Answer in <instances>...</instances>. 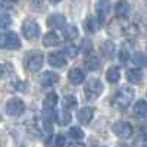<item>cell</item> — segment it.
<instances>
[{"mask_svg": "<svg viewBox=\"0 0 147 147\" xmlns=\"http://www.w3.org/2000/svg\"><path fill=\"white\" fill-rule=\"evenodd\" d=\"M134 99V90L131 87H122L118 90V93L115 94V99H113V103L116 107L119 109H125L131 105Z\"/></svg>", "mask_w": 147, "mask_h": 147, "instance_id": "1", "label": "cell"}, {"mask_svg": "<svg viewBox=\"0 0 147 147\" xmlns=\"http://www.w3.org/2000/svg\"><path fill=\"white\" fill-rule=\"evenodd\" d=\"M21 47V40L15 32H0V49L18 50Z\"/></svg>", "mask_w": 147, "mask_h": 147, "instance_id": "2", "label": "cell"}, {"mask_svg": "<svg viewBox=\"0 0 147 147\" xmlns=\"http://www.w3.org/2000/svg\"><path fill=\"white\" fill-rule=\"evenodd\" d=\"M24 110H25V105L21 99L18 97H13V99L7 100L6 103V113L10 115V116H19L24 113Z\"/></svg>", "mask_w": 147, "mask_h": 147, "instance_id": "3", "label": "cell"}, {"mask_svg": "<svg viewBox=\"0 0 147 147\" xmlns=\"http://www.w3.org/2000/svg\"><path fill=\"white\" fill-rule=\"evenodd\" d=\"M22 32H24V37L28 40H32L35 37H38L40 34V27L38 24L32 19H27L25 22L22 24Z\"/></svg>", "mask_w": 147, "mask_h": 147, "instance_id": "4", "label": "cell"}, {"mask_svg": "<svg viewBox=\"0 0 147 147\" xmlns=\"http://www.w3.org/2000/svg\"><path fill=\"white\" fill-rule=\"evenodd\" d=\"M43 62H44V57L41 53H34V55H30L25 60V68L30 71V72H37L41 66H43Z\"/></svg>", "mask_w": 147, "mask_h": 147, "instance_id": "5", "label": "cell"}, {"mask_svg": "<svg viewBox=\"0 0 147 147\" xmlns=\"http://www.w3.org/2000/svg\"><path fill=\"white\" fill-rule=\"evenodd\" d=\"M112 129H113V132L116 134V136L121 137V138H128V137H131V134H132V127L128 124V122H125V121L115 122Z\"/></svg>", "mask_w": 147, "mask_h": 147, "instance_id": "6", "label": "cell"}, {"mask_svg": "<svg viewBox=\"0 0 147 147\" xmlns=\"http://www.w3.org/2000/svg\"><path fill=\"white\" fill-rule=\"evenodd\" d=\"M102 91H103V84L100 82V80L93 78L85 85V94L88 97H97L102 94Z\"/></svg>", "mask_w": 147, "mask_h": 147, "instance_id": "7", "label": "cell"}, {"mask_svg": "<svg viewBox=\"0 0 147 147\" xmlns=\"http://www.w3.org/2000/svg\"><path fill=\"white\" fill-rule=\"evenodd\" d=\"M59 81V75L56 72H52V71H47V72H43L41 77H40V82L43 87H52L56 82Z\"/></svg>", "mask_w": 147, "mask_h": 147, "instance_id": "8", "label": "cell"}, {"mask_svg": "<svg viewBox=\"0 0 147 147\" xmlns=\"http://www.w3.org/2000/svg\"><path fill=\"white\" fill-rule=\"evenodd\" d=\"M109 9H110L109 0H100V2L97 3V18H99V21L106 19V16L109 15Z\"/></svg>", "mask_w": 147, "mask_h": 147, "instance_id": "9", "label": "cell"}, {"mask_svg": "<svg viewBox=\"0 0 147 147\" xmlns=\"http://www.w3.org/2000/svg\"><path fill=\"white\" fill-rule=\"evenodd\" d=\"M115 13L118 18H127L129 15V3L127 0H119L115 6Z\"/></svg>", "mask_w": 147, "mask_h": 147, "instance_id": "10", "label": "cell"}, {"mask_svg": "<svg viewBox=\"0 0 147 147\" xmlns=\"http://www.w3.org/2000/svg\"><path fill=\"white\" fill-rule=\"evenodd\" d=\"M93 116H94V109L93 107H82V109H80V112L77 115V118L81 124H88L93 119Z\"/></svg>", "mask_w": 147, "mask_h": 147, "instance_id": "11", "label": "cell"}, {"mask_svg": "<svg viewBox=\"0 0 147 147\" xmlns=\"http://www.w3.org/2000/svg\"><path fill=\"white\" fill-rule=\"evenodd\" d=\"M47 25L52 28H62L65 25V16L60 13H53L47 18Z\"/></svg>", "mask_w": 147, "mask_h": 147, "instance_id": "12", "label": "cell"}, {"mask_svg": "<svg viewBox=\"0 0 147 147\" xmlns=\"http://www.w3.org/2000/svg\"><path fill=\"white\" fill-rule=\"evenodd\" d=\"M49 63L55 68H62L66 65V59L62 56V53H57V52H53L49 55Z\"/></svg>", "mask_w": 147, "mask_h": 147, "instance_id": "13", "label": "cell"}, {"mask_svg": "<svg viewBox=\"0 0 147 147\" xmlns=\"http://www.w3.org/2000/svg\"><path fill=\"white\" fill-rule=\"evenodd\" d=\"M68 80H69L71 84L78 85V84H81L84 81V72L81 69H78V68H74V69H71L68 72Z\"/></svg>", "mask_w": 147, "mask_h": 147, "instance_id": "14", "label": "cell"}, {"mask_svg": "<svg viewBox=\"0 0 147 147\" xmlns=\"http://www.w3.org/2000/svg\"><path fill=\"white\" fill-rule=\"evenodd\" d=\"M57 103V94L56 93H49L46 97H44V100H43V107L44 110H53L55 106Z\"/></svg>", "mask_w": 147, "mask_h": 147, "instance_id": "15", "label": "cell"}, {"mask_svg": "<svg viewBox=\"0 0 147 147\" xmlns=\"http://www.w3.org/2000/svg\"><path fill=\"white\" fill-rule=\"evenodd\" d=\"M134 115L137 118H147V103L144 100H138L134 105Z\"/></svg>", "mask_w": 147, "mask_h": 147, "instance_id": "16", "label": "cell"}, {"mask_svg": "<svg viewBox=\"0 0 147 147\" xmlns=\"http://www.w3.org/2000/svg\"><path fill=\"white\" fill-rule=\"evenodd\" d=\"M59 37H57V34L56 32H47L44 37H43V44L46 46V47H52V46H57L59 44Z\"/></svg>", "mask_w": 147, "mask_h": 147, "instance_id": "17", "label": "cell"}, {"mask_svg": "<svg viewBox=\"0 0 147 147\" xmlns=\"http://www.w3.org/2000/svg\"><path fill=\"white\" fill-rule=\"evenodd\" d=\"M143 78V74L140 69H128L127 71V80L132 84H138Z\"/></svg>", "mask_w": 147, "mask_h": 147, "instance_id": "18", "label": "cell"}, {"mask_svg": "<svg viewBox=\"0 0 147 147\" xmlns=\"http://www.w3.org/2000/svg\"><path fill=\"white\" fill-rule=\"evenodd\" d=\"M100 50H102V53H103L105 56H107V57L113 56V53H115V43H113V41H109V40L103 41L102 46H100Z\"/></svg>", "mask_w": 147, "mask_h": 147, "instance_id": "19", "label": "cell"}, {"mask_svg": "<svg viewBox=\"0 0 147 147\" xmlns=\"http://www.w3.org/2000/svg\"><path fill=\"white\" fill-rule=\"evenodd\" d=\"M85 65H87V68L90 71H99L100 66H102V62L97 59V56H87V59H85Z\"/></svg>", "mask_w": 147, "mask_h": 147, "instance_id": "20", "label": "cell"}, {"mask_svg": "<svg viewBox=\"0 0 147 147\" xmlns=\"http://www.w3.org/2000/svg\"><path fill=\"white\" fill-rule=\"evenodd\" d=\"M56 119H57V122H59L60 125H68L69 122H71V119H72V116H71V113L68 112V110L65 109V110H60V112L56 113Z\"/></svg>", "mask_w": 147, "mask_h": 147, "instance_id": "21", "label": "cell"}, {"mask_svg": "<svg viewBox=\"0 0 147 147\" xmlns=\"http://www.w3.org/2000/svg\"><path fill=\"white\" fill-rule=\"evenodd\" d=\"M119 77H121V72H119V69H118V68H115V66L109 68V71L106 72V78H107V81H109L110 84L118 82Z\"/></svg>", "mask_w": 147, "mask_h": 147, "instance_id": "22", "label": "cell"}, {"mask_svg": "<svg viewBox=\"0 0 147 147\" xmlns=\"http://www.w3.org/2000/svg\"><path fill=\"white\" fill-rule=\"evenodd\" d=\"M84 28L88 32H94V31H97V28H99V22H97V19H94L93 16H88L84 21Z\"/></svg>", "mask_w": 147, "mask_h": 147, "instance_id": "23", "label": "cell"}, {"mask_svg": "<svg viewBox=\"0 0 147 147\" xmlns=\"http://www.w3.org/2000/svg\"><path fill=\"white\" fill-rule=\"evenodd\" d=\"M132 63L137 68H144L147 65V57L144 56V53L137 52L136 55H132Z\"/></svg>", "mask_w": 147, "mask_h": 147, "instance_id": "24", "label": "cell"}, {"mask_svg": "<svg viewBox=\"0 0 147 147\" xmlns=\"http://www.w3.org/2000/svg\"><path fill=\"white\" fill-rule=\"evenodd\" d=\"M63 35H65L66 40H75L77 37H78V28H77V25H74V24L68 25V27L65 28Z\"/></svg>", "mask_w": 147, "mask_h": 147, "instance_id": "25", "label": "cell"}, {"mask_svg": "<svg viewBox=\"0 0 147 147\" xmlns=\"http://www.w3.org/2000/svg\"><path fill=\"white\" fill-rule=\"evenodd\" d=\"M62 106H63L66 110L77 107V99H75L74 96H65L63 99H62Z\"/></svg>", "mask_w": 147, "mask_h": 147, "instance_id": "26", "label": "cell"}, {"mask_svg": "<svg viewBox=\"0 0 147 147\" xmlns=\"http://www.w3.org/2000/svg\"><path fill=\"white\" fill-rule=\"evenodd\" d=\"M63 53H65L68 57L74 59V57H77L78 49H77V46H75V44H71V43H68V44H65V47H63Z\"/></svg>", "mask_w": 147, "mask_h": 147, "instance_id": "27", "label": "cell"}, {"mask_svg": "<svg viewBox=\"0 0 147 147\" xmlns=\"http://www.w3.org/2000/svg\"><path fill=\"white\" fill-rule=\"evenodd\" d=\"M69 136H71L74 140H81V138L84 137V132H82V129H81L80 127H72V128L69 129Z\"/></svg>", "mask_w": 147, "mask_h": 147, "instance_id": "28", "label": "cell"}, {"mask_svg": "<svg viewBox=\"0 0 147 147\" xmlns=\"http://www.w3.org/2000/svg\"><path fill=\"white\" fill-rule=\"evenodd\" d=\"M91 50H93V44H91V41L90 40H82L81 41V52L87 56V55H90L91 53Z\"/></svg>", "mask_w": 147, "mask_h": 147, "instance_id": "29", "label": "cell"}, {"mask_svg": "<svg viewBox=\"0 0 147 147\" xmlns=\"http://www.w3.org/2000/svg\"><path fill=\"white\" fill-rule=\"evenodd\" d=\"M10 24H12V18L9 15H6V13L0 15V28H7Z\"/></svg>", "mask_w": 147, "mask_h": 147, "instance_id": "30", "label": "cell"}, {"mask_svg": "<svg viewBox=\"0 0 147 147\" xmlns=\"http://www.w3.org/2000/svg\"><path fill=\"white\" fill-rule=\"evenodd\" d=\"M134 147H147V134L140 136L136 140V143H134Z\"/></svg>", "mask_w": 147, "mask_h": 147, "instance_id": "31", "label": "cell"}, {"mask_svg": "<svg viewBox=\"0 0 147 147\" xmlns=\"http://www.w3.org/2000/svg\"><path fill=\"white\" fill-rule=\"evenodd\" d=\"M63 144H65V137L62 134H57L53 140V147H63Z\"/></svg>", "mask_w": 147, "mask_h": 147, "instance_id": "32", "label": "cell"}, {"mask_svg": "<svg viewBox=\"0 0 147 147\" xmlns=\"http://www.w3.org/2000/svg\"><path fill=\"white\" fill-rule=\"evenodd\" d=\"M16 0H0V6L3 9H10L12 6H15Z\"/></svg>", "mask_w": 147, "mask_h": 147, "instance_id": "33", "label": "cell"}, {"mask_svg": "<svg viewBox=\"0 0 147 147\" xmlns=\"http://www.w3.org/2000/svg\"><path fill=\"white\" fill-rule=\"evenodd\" d=\"M128 57H129V55H128V52H127V50H121V52H119V60H121L122 63L127 62Z\"/></svg>", "mask_w": 147, "mask_h": 147, "instance_id": "34", "label": "cell"}, {"mask_svg": "<svg viewBox=\"0 0 147 147\" xmlns=\"http://www.w3.org/2000/svg\"><path fill=\"white\" fill-rule=\"evenodd\" d=\"M5 75H6V66L0 65V78H3Z\"/></svg>", "mask_w": 147, "mask_h": 147, "instance_id": "35", "label": "cell"}, {"mask_svg": "<svg viewBox=\"0 0 147 147\" xmlns=\"http://www.w3.org/2000/svg\"><path fill=\"white\" fill-rule=\"evenodd\" d=\"M68 147H85V146H84L82 143H71Z\"/></svg>", "mask_w": 147, "mask_h": 147, "instance_id": "36", "label": "cell"}, {"mask_svg": "<svg viewBox=\"0 0 147 147\" xmlns=\"http://www.w3.org/2000/svg\"><path fill=\"white\" fill-rule=\"evenodd\" d=\"M49 2H50V3H59L60 0H49Z\"/></svg>", "mask_w": 147, "mask_h": 147, "instance_id": "37", "label": "cell"}, {"mask_svg": "<svg viewBox=\"0 0 147 147\" xmlns=\"http://www.w3.org/2000/svg\"><path fill=\"white\" fill-rule=\"evenodd\" d=\"M0 119H2V116H0Z\"/></svg>", "mask_w": 147, "mask_h": 147, "instance_id": "38", "label": "cell"}]
</instances>
